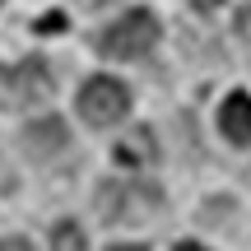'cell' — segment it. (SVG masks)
Wrapping results in <instances>:
<instances>
[{"label": "cell", "instance_id": "9", "mask_svg": "<svg viewBox=\"0 0 251 251\" xmlns=\"http://www.w3.org/2000/svg\"><path fill=\"white\" fill-rule=\"evenodd\" d=\"M233 28H237V42H242L247 51H251V5L242 9V14H237V24H233Z\"/></svg>", "mask_w": 251, "mask_h": 251}, {"label": "cell", "instance_id": "14", "mask_svg": "<svg viewBox=\"0 0 251 251\" xmlns=\"http://www.w3.org/2000/svg\"><path fill=\"white\" fill-rule=\"evenodd\" d=\"M79 5H84V9H98V5H107V0H79Z\"/></svg>", "mask_w": 251, "mask_h": 251}, {"label": "cell", "instance_id": "11", "mask_svg": "<svg viewBox=\"0 0 251 251\" xmlns=\"http://www.w3.org/2000/svg\"><path fill=\"white\" fill-rule=\"evenodd\" d=\"M0 251H33V247H28L24 237H5V242H0Z\"/></svg>", "mask_w": 251, "mask_h": 251}, {"label": "cell", "instance_id": "12", "mask_svg": "<svg viewBox=\"0 0 251 251\" xmlns=\"http://www.w3.org/2000/svg\"><path fill=\"white\" fill-rule=\"evenodd\" d=\"M191 5H196V9H205V14H209V9H219L224 0H191Z\"/></svg>", "mask_w": 251, "mask_h": 251}, {"label": "cell", "instance_id": "6", "mask_svg": "<svg viewBox=\"0 0 251 251\" xmlns=\"http://www.w3.org/2000/svg\"><path fill=\"white\" fill-rule=\"evenodd\" d=\"M219 130L233 144H251V98L247 93H228L219 107Z\"/></svg>", "mask_w": 251, "mask_h": 251}, {"label": "cell", "instance_id": "4", "mask_svg": "<svg viewBox=\"0 0 251 251\" xmlns=\"http://www.w3.org/2000/svg\"><path fill=\"white\" fill-rule=\"evenodd\" d=\"M98 205H102V219H107V224H130V219H149L153 209H158V191L144 186V181L102 186Z\"/></svg>", "mask_w": 251, "mask_h": 251}, {"label": "cell", "instance_id": "15", "mask_svg": "<svg viewBox=\"0 0 251 251\" xmlns=\"http://www.w3.org/2000/svg\"><path fill=\"white\" fill-rule=\"evenodd\" d=\"M107 251H144V247H107Z\"/></svg>", "mask_w": 251, "mask_h": 251}, {"label": "cell", "instance_id": "13", "mask_svg": "<svg viewBox=\"0 0 251 251\" xmlns=\"http://www.w3.org/2000/svg\"><path fill=\"white\" fill-rule=\"evenodd\" d=\"M172 251H205V247H200V242H177Z\"/></svg>", "mask_w": 251, "mask_h": 251}, {"label": "cell", "instance_id": "8", "mask_svg": "<svg viewBox=\"0 0 251 251\" xmlns=\"http://www.w3.org/2000/svg\"><path fill=\"white\" fill-rule=\"evenodd\" d=\"M51 242H56V251H84V237H79L75 224H56L51 228Z\"/></svg>", "mask_w": 251, "mask_h": 251}, {"label": "cell", "instance_id": "7", "mask_svg": "<svg viewBox=\"0 0 251 251\" xmlns=\"http://www.w3.org/2000/svg\"><path fill=\"white\" fill-rule=\"evenodd\" d=\"M117 158L121 163H153V135L149 130H135V135H126V144H117Z\"/></svg>", "mask_w": 251, "mask_h": 251}, {"label": "cell", "instance_id": "10", "mask_svg": "<svg viewBox=\"0 0 251 251\" xmlns=\"http://www.w3.org/2000/svg\"><path fill=\"white\" fill-rule=\"evenodd\" d=\"M65 28V14H42L37 19V33H61Z\"/></svg>", "mask_w": 251, "mask_h": 251}, {"label": "cell", "instance_id": "3", "mask_svg": "<svg viewBox=\"0 0 251 251\" xmlns=\"http://www.w3.org/2000/svg\"><path fill=\"white\" fill-rule=\"evenodd\" d=\"M5 89H9V102L14 107H37V102H47L56 93V75H51V65L42 56H28V61H19L5 75Z\"/></svg>", "mask_w": 251, "mask_h": 251}, {"label": "cell", "instance_id": "16", "mask_svg": "<svg viewBox=\"0 0 251 251\" xmlns=\"http://www.w3.org/2000/svg\"><path fill=\"white\" fill-rule=\"evenodd\" d=\"M0 5H5V0H0Z\"/></svg>", "mask_w": 251, "mask_h": 251}, {"label": "cell", "instance_id": "1", "mask_svg": "<svg viewBox=\"0 0 251 251\" xmlns=\"http://www.w3.org/2000/svg\"><path fill=\"white\" fill-rule=\"evenodd\" d=\"M153 42H158V19L149 14V9H130V14H121L112 28H102L98 47L102 56H112V61H135V56H149Z\"/></svg>", "mask_w": 251, "mask_h": 251}, {"label": "cell", "instance_id": "2", "mask_svg": "<svg viewBox=\"0 0 251 251\" xmlns=\"http://www.w3.org/2000/svg\"><path fill=\"white\" fill-rule=\"evenodd\" d=\"M126 112H130V89L112 75H93L79 89V117L89 126H117Z\"/></svg>", "mask_w": 251, "mask_h": 251}, {"label": "cell", "instance_id": "5", "mask_svg": "<svg viewBox=\"0 0 251 251\" xmlns=\"http://www.w3.org/2000/svg\"><path fill=\"white\" fill-rule=\"evenodd\" d=\"M65 144H70V130H65L61 117H42V121L24 126V135H19V149L33 163H51L56 153H65Z\"/></svg>", "mask_w": 251, "mask_h": 251}]
</instances>
